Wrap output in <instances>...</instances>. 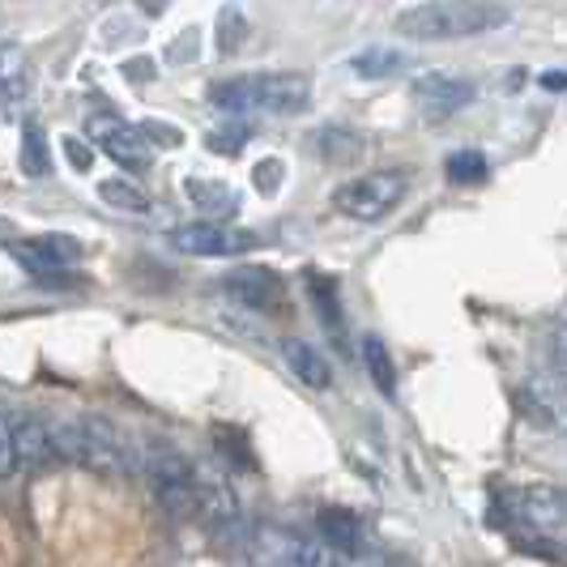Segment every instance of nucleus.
Here are the masks:
<instances>
[{"label": "nucleus", "mask_w": 567, "mask_h": 567, "mask_svg": "<svg viewBox=\"0 0 567 567\" xmlns=\"http://www.w3.org/2000/svg\"><path fill=\"white\" fill-rule=\"evenodd\" d=\"M248 546H252V567H329L316 542L286 525H256Z\"/></svg>", "instance_id": "obj_5"}, {"label": "nucleus", "mask_w": 567, "mask_h": 567, "mask_svg": "<svg viewBox=\"0 0 567 567\" xmlns=\"http://www.w3.org/2000/svg\"><path fill=\"white\" fill-rule=\"evenodd\" d=\"M244 142H248V128H244V124H239V128H218V133L209 137V145L223 150V154H239Z\"/></svg>", "instance_id": "obj_23"}, {"label": "nucleus", "mask_w": 567, "mask_h": 567, "mask_svg": "<svg viewBox=\"0 0 567 567\" xmlns=\"http://www.w3.org/2000/svg\"><path fill=\"white\" fill-rule=\"evenodd\" d=\"M52 444L64 461L94 470V474H128L142 456H133L128 440L103 419H73V423L52 426Z\"/></svg>", "instance_id": "obj_3"}, {"label": "nucleus", "mask_w": 567, "mask_h": 567, "mask_svg": "<svg viewBox=\"0 0 567 567\" xmlns=\"http://www.w3.org/2000/svg\"><path fill=\"white\" fill-rule=\"evenodd\" d=\"M150 69H154L150 60H128V64H124V78H128V82H150V78H154Z\"/></svg>", "instance_id": "obj_27"}, {"label": "nucleus", "mask_w": 567, "mask_h": 567, "mask_svg": "<svg viewBox=\"0 0 567 567\" xmlns=\"http://www.w3.org/2000/svg\"><path fill=\"white\" fill-rule=\"evenodd\" d=\"M525 401V410L538 419L542 426H550V431H567V380H529V389L520 393Z\"/></svg>", "instance_id": "obj_11"}, {"label": "nucleus", "mask_w": 567, "mask_h": 567, "mask_svg": "<svg viewBox=\"0 0 567 567\" xmlns=\"http://www.w3.org/2000/svg\"><path fill=\"white\" fill-rule=\"evenodd\" d=\"M184 188H188V197L197 200L200 209H209V214H218V218H227V214L239 209V197L230 193L227 184H218V179H188Z\"/></svg>", "instance_id": "obj_18"}, {"label": "nucleus", "mask_w": 567, "mask_h": 567, "mask_svg": "<svg viewBox=\"0 0 567 567\" xmlns=\"http://www.w3.org/2000/svg\"><path fill=\"white\" fill-rule=\"evenodd\" d=\"M316 534H320V542L338 546L346 559L368 555V550H363V542H368L363 520H359L350 508H320V516H316Z\"/></svg>", "instance_id": "obj_12"}, {"label": "nucleus", "mask_w": 567, "mask_h": 567, "mask_svg": "<svg viewBox=\"0 0 567 567\" xmlns=\"http://www.w3.org/2000/svg\"><path fill=\"white\" fill-rule=\"evenodd\" d=\"M363 363H368L371 380H375V389L384 393V398H393L398 393V368H393V359H389V346L384 338H363Z\"/></svg>", "instance_id": "obj_17"}, {"label": "nucleus", "mask_w": 567, "mask_h": 567, "mask_svg": "<svg viewBox=\"0 0 567 567\" xmlns=\"http://www.w3.org/2000/svg\"><path fill=\"white\" fill-rule=\"evenodd\" d=\"M64 154L73 158V167H78V171H90V163H94V154H90V145L78 142V137H64Z\"/></svg>", "instance_id": "obj_25"}, {"label": "nucleus", "mask_w": 567, "mask_h": 567, "mask_svg": "<svg viewBox=\"0 0 567 567\" xmlns=\"http://www.w3.org/2000/svg\"><path fill=\"white\" fill-rule=\"evenodd\" d=\"M449 175H453L456 184H474V179L486 175V158L478 150H456L453 158H449Z\"/></svg>", "instance_id": "obj_20"}, {"label": "nucleus", "mask_w": 567, "mask_h": 567, "mask_svg": "<svg viewBox=\"0 0 567 567\" xmlns=\"http://www.w3.org/2000/svg\"><path fill=\"white\" fill-rule=\"evenodd\" d=\"M22 163H27L30 175H48L52 163H48V145H43V128L30 124L27 137H22Z\"/></svg>", "instance_id": "obj_21"}, {"label": "nucleus", "mask_w": 567, "mask_h": 567, "mask_svg": "<svg viewBox=\"0 0 567 567\" xmlns=\"http://www.w3.org/2000/svg\"><path fill=\"white\" fill-rule=\"evenodd\" d=\"M256 184H260V193H278L282 188V163L278 158H265L256 167Z\"/></svg>", "instance_id": "obj_24"}, {"label": "nucleus", "mask_w": 567, "mask_h": 567, "mask_svg": "<svg viewBox=\"0 0 567 567\" xmlns=\"http://www.w3.org/2000/svg\"><path fill=\"white\" fill-rule=\"evenodd\" d=\"M410 99L426 120H453L474 103V82L456 73H423L410 82Z\"/></svg>", "instance_id": "obj_9"}, {"label": "nucleus", "mask_w": 567, "mask_h": 567, "mask_svg": "<svg viewBox=\"0 0 567 567\" xmlns=\"http://www.w3.org/2000/svg\"><path fill=\"white\" fill-rule=\"evenodd\" d=\"M85 256L82 239L78 235H34L27 244V260L30 269H64V265H78Z\"/></svg>", "instance_id": "obj_13"}, {"label": "nucleus", "mask_w": 567, "mask_h": 567, "mask_svg": "<svg viewBox=\"0 0 567 567\" xmlns=\"http://www.w3.org/2000/svg\"><path fill=\"white\" fill-rule=\"evenodd\" d=\"M516 504L538 525H567V491H555V486H546V491H516Z\"/></svg>", "instance_id": "obj_16"}, {"label": "nucleus", "mask_w": 567, "mask_h": 567, "mask_svg": "<svg viewBox=\"0 0 567 567\" xmlns=\"http://www.w3.org/2000/svg\"><path fill=\"white\" fill-rule=\"evenodd\" d=\"M85 137L99 145L107 158H115L120 167L145 171L150 163H154V150H150V142H145V133L142 128H133V124H124L120 115H90Z\"/></svg>", "instance_id": "obj_7"}, {"label": "nucleus", "mask_w": 567, "mask_h": 567, "mask_svg": "<svg viewBox=\"0 0 567 567\" xmlns=\"http://www.w3.org/2000/svg\"><path fill=\"white\" fill-rule=\"evenodd\" d=\"M341 567H380V559H371V555H354V559H341Z\"/></svg>", "instance_id": "obj_28"}, {"label": "nucleus", "mask_w": 567, "mask_h": 567, "mask_svg": "<svg viewBox=\"0 0 567 567\" xmlns=\"http://www.w3.org/2000/svg\"><path fill=\"white\" fill-rule=\"evenodd\" d=\"M282 359H286V368L295 371L308 389H329V384H333V371H329V363H324V354H320L316 346H308V341L286 338Z\"/></svg>", "instance_id": "obj_14"}, {"label": "nucleus", "mask_w": 567, "mask_h": 567, "mask_svg": "<svg viewBox=\"0 0 567 567\" xmlns=\"http://www.w3.org/2000/svg\"><path fill=\"white\" fill-rule=\"evenodd\" d=\"M167 239L171 248L184 256H244L260 244L252 230H235L223 223H184L171 230Z\"/></svg>", "instance_id": "obj_6"}, {"label": "nucleus", "mask_w": 567, "mask_h": 567, "mask_svg": "<svg viewBox=\"0 0 567 567\" xmlns=\"http://www.w3.org/2000/svg\"><path fill=\"white\" fill-rule=\"evenodd\" d=\"M550 350H555V363H559V371H564V380H567V324H559V329H555Z\"/></svg>", "instance_id": "obj_26"}, {"label": "nucleus", "mask_w": 567, "mask_h": 567, "mask_svg": "<svg viewBox=\"0 0 567 567\" xmlns=\"http://www.w3.org/2000/svg\"><path fill=\"white\" fill-rule=\"evenodd\" d=\"M512 22L508 4L495 0H426V4H410L398 13V30L405 39L419 43H440V39H478V34H495Z\"/></svg>", "instance_id": "obj_1"}, {"label": "nucleus", "mask_w": 567, "mask_h": 567, "mask_svg": "<svg viewBox=\"0 0 567 567\" xmlns=\"http://www.w3.org/2000/svg\"><path fill=\"white\" fill-rule=\"evenodd\" d=\"M99 197L107 200V205H115V209H124V214H150L154 209L150 197H145L137 184H128V179H103L99 184Z\"/></svg>", "instance_id": "obj_19"}, {"label": "nucleus", "mask_w": 567, "mask_h": 567, "mask_svg": "<svg viewBox=\"0 0 567 567\" xmlns=\"http://www.w3.org/2000/svg\"><path fill=\"white\" fill-rule=\"evenodd\" d=\"M209 99L223 112L299 115L312 103V78L308 73H248V78L218 82L209 90Z\"/></svg>", "instance_id": "obj_2"}, {"label": "nucleus", "mask_w": 567, "mask_h": 567, "mask_svg": "<svg viewBox=\"0 0 567 567\" xmlns=\"http://www.w3.org/2000/svg\"><path fill=\"white\" fill-rule=\"evenodd\" d=\"M401 69H405V52L389 48V43H371V48L350 56V73L363 78V82H389Z\"/></svg>", "instance_id": "obj_15"}, {"label": "nucleus", "mask_w": 567, "mask_h": 567, "mask_svg": "<svg viewBox=\"0 0 567 567\" xmlns=\"http://www.w3.org/2000/svg\"><path fill=\"white\" fill-rule=\"evenodd\" d=\"M48 453H56L52 426H43L22 410H4V478H18L22 465H34Z\"/></svg>", "instance_id": "obj_8"}, {"label": "nucleus", "mask_w": 567, "mask_h": 567, "mask_svg": "<svg viewBox=\"0 0 567 567\" xmlns=\"http://www.w3.org/2000/svg\"><path fill=\"white\" fill-rule=\"evenodd\" d=\"M142 133H145V142L171 145V150H175V145L184 142V133H179L175 124H163V120H145V124H142Z\"/></svg>", "instance_id": "obj_22"}, {"label": "nucleus", "mask_w": 567, "mask_h": 567, "mask_svg": "<svg viewBox=\"0 0 567 567\" xmlns=\"http://www.w3.org/2000/svg\"><path fill=\"white\" fill-rule=\"evenodd\" d=\"M227 290L244 303V308H252V312H269V308H278L282 303V282L269 274V269H235L227 278Z\"/></svg>", "instance_id": "obj_10"}, {"label": "nucleus", "mask_w": 567, "mask_h": 567, "mask_svg": "<svg viewBox=\"0 0 567 567\" xmlns=\"http://www.w3.org/2000/svg\"><path fill=\"white\" fill-rule=\"evenodd\" d=\"M405 175L401 171H371V175H354L346 179L338 193H333V205H338L346 218H359V223H375L384 218L401 197H405Z\"/></svg>", "instance_id": "obj_4"}]
</instances>
